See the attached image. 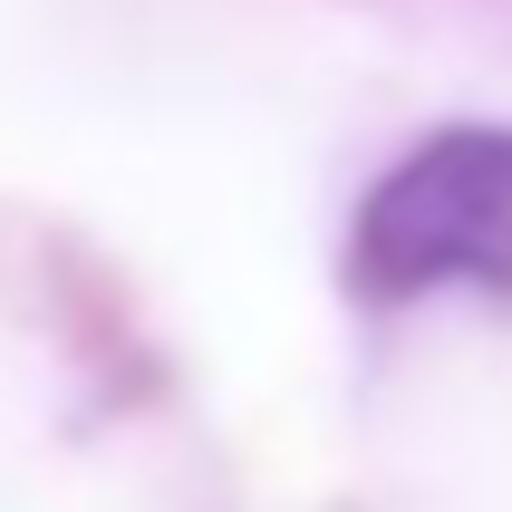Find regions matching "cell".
<instances>
[{"label": "cell", "instance_id": "obj_1", "mask_svg": "<svg viewBox=\"0 0 512 512\" xmlns=\"http://www.w3.org/2000/svg\"><path fill=\"white\" fill-rule=\"evenodd\" d=\"M368 300H416L455 281H512V126H445L377 174L348 232Z\"/></svg>", "mask_w": 512, "mask_h": 512}]
</instances>
